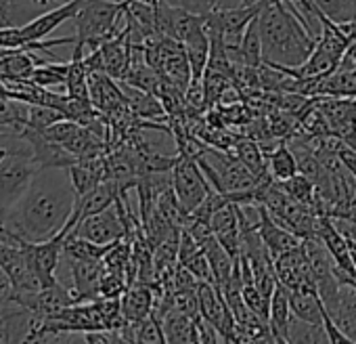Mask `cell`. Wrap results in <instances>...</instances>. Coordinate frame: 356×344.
I'll return each instance as SVG.
<instances>
[{"instance_id": "cell-28", "label": "cell", "mask_w": 356, "mask_h": 344, "mask_svg": "<svg viewBox=\"0 0 356 344\" xmlns=\"http://www.w3.org/2000/svg\"><path fill=\"white\" fill-rule=\"evenodd\" d=\"M233 151H235V155L254 172V175H256L260 181L266 179V177H270V175H268V164H266L264 151H262V147H260L256 141H250V139L237 141L235 147H233Z\"/></svg>"}, {"instance_id": "cell-4", "label": "cell", "mask_w": 356, "mask_h": 344, "mask_svg": "<svg viewBox=\"0 0 356 344\" xmlns=\"http://www.w3.org/2000/svg\"><path fill=\"white\" fill-rule=\"evenodd\" d=\"M172 189L176 194L178 204L183 206L187 214H191L200 208V204L210 196L214 187L204 175L197 157L181 155L172 168Z\"/></svg>"}, {"instance_id": "cell-19", "label": "cell", "mask_w": 356, "mask_h": 344, "mask_svg": "<svg viewBox=\"0 0 356 344\" xmlns=\"http://www.w3.org/2000/svg\"><path fill=\"white\" fill-rule=\"evenodd\" d=\"M40 51H32L30 47L22 49H7V53L0 57V78H32L34 70L53 59H40Z\"/></svg>"}, {"instance_id": "cell-20", "label": "cell", "mask_w": 356, "mask_h": 344, "mask_svg": "<svg viewBox=\"0 0 356 344\" xmlns=\"http://www.w3.org/2000/svg\"><path fill=\"white\" fill-rule=\"evenodd\" d=\"M161 325H163V334H165V342H174V344H197V325H195V317L178 311L176 306L168 308L161 317Z\"/></svg>"}, {"instance_id": "cell-13", "label": "cell", "mask_w": 356, "mask_h": 344, "mask_svg": "<svg viewBox=\"0 0 356 344\" xmlns=\"http://www.w3.org/2000/svg\"><path fill=\"white\" fill-rule=\"evenodd\" d=\"M210 227H212V233L216 235V240L235 258H239V254H241V223H239V214H237V204L227 202L222 208H218L214 212V217L210 219Z\"/></svg>"}, {"instance_id": "cell-17", "label": "cell", "mask_w": 356, "mask_h": 344, "mask_svg": "<svg viewBox=\"0 0 356 344\" xmlns=\"http://www.w3.org/2000/svg\"><path fill=\"white\" fill-rule=\"evenodd\" d=\"M120 302H122V313H124L126 321H130V323L140 321V319L149 317L153 311V302H155L153 286H149L145 281H132L126 288V292L120 296Z\"/></svg>"}, {"instance_id": "cell-18", "label": "cell", "mask_w": 356, "mask_h": 344, "mask_svg": "<svg viewBox=\"0 0 356 344\" xmlns=\"http://www.w3.org/2000/svg\"><path fill=\"white\" fill-rule=\"evenodd\" d=\"M291 319H293V313L289 304V288L277 281L275 292L270 296V306H268V327H270L275 342H287Z\"/></svg>"}, {"instance_id": "cell-10", "label": "cell", "mask_w": 356, "mask_h": 344, "mask_svg": "<svg viewBox=\"0 0 356 344\" xmlns=\"http://www.w3.org/2000/svg\"><path fill=\"white\" fill-rule=\"evenodd\" d=\"M70 277H72V294L76 302H90L101 298V279H103V260H74L67 258Z\"/></svg>"}, {"instance_id": "cell-3", "label": "cell", "mask_w": 356, "mask_h": 344, "mask_svg": "<svg viewBox=\"0 0 356 344\" xmlns=\"http://www.w3.org/2000/svg\"><path fill=\"white\" fill-rule=\"evenodd\" d=\"M72 22L76 45L92 51L126 28V0H86Z\"/></svg>"}, {"instance_id": "cell-12", "label": "cell", "mask_w": 356, "mask_h": 344, "mask_svg": "<svg viewBox=\"0 0 356 344\" xmlns=\"http://www.w3.org/2000/svg\"><path fill=\"white\" fill-rule=\"evenodd\" d=\"M88 91H90V101L92 105L103 114H111L113 109L126 105V95L122 91L120 80L111 78L105 72H88Z\"/></svg>"}, {"instance_id": "cell-14", "label": "cell", "mask_w": 356, "mask_h": 344, "mask_svg": "<svg viewBox=\"0 0 356 344\" xmlns=\"http://www.w3.org/2000/svg\"><path fill=\"white\" fill-rule=\"evenodd\" d=\"M38 323L40 317H36L30 308H11L0 315V342H32Z\"/></svg>"}, {"instance_id": "cell-7", "label": "cell", "mask_w": 356, "mask_h": 344, "mask_svg": "<svg viewBox=\"0 0 356 344\" xmlns=\"http://www.w3.org/2000/svg\"><path fill=\"white\" fill-rule=\"evenodd\" d=\"M65 235H67L65 231H59L57 235L42 240V242H24L28 263H30L32 271L36 273V277L40 279L42 288L59 281L55 275H57V269L61 265Z\"/></svg>"}, {"instance_id": "cell-22", "label": "cell", "mask_w": 356, "mask_h": 344, "mask_svg": "<svg viewBox=\"0 0 356 344\" xmlns=\"http://www.w3.org/2000/svg\"><path fill=\"white\" fill-rule=\"evenodd\" d=\"M38 0H0V28H19L44 13Z\"/></svg>"}, {"instance_id": "cell-25", "label": "cell", "mask_w": 356, "mask_h": 344, "mask_svg": "<svg viewBox=\"0 0 356 344\" xmlns=\"http://www.w3.org/2000/svg\"><path fill=\"white\" fill-rule=\"evenodd\" d=\"M113 246L115 244H97L76 233H67L63 244V256L74 260H103Z\"/></svg>"}, {"instance_id": "cell-6", "label": "cell", "mask_w": 356, "mask_h": 344, "mask_svg": "<svg viewBox=\"0 0 356 344\" xmlns=\"http://www.w3.org/2000/svg\"><path fill=\"white\" fill-rule=\"evenodd\" d=\"M197 298H200V315L220 331L222 342H235L237 323L222 290L212 281H200Z\"/></svg>"}, {"instance_id": "cell-34", "label": "cell", "mask_w": 356, "mask_h": 344, "mask_svg": "<svg viewBox=\"0 0 356 344\" xmlns=\"http://www.w3.org/2000/svg\"><path fill=\"white\" fill-rule=\"evenodd\" d=\"M11 153L32 155V145L22 132H3L0 130V162Z\"/></svg>"}, {"instance_id": "cell-36", "label": "cell", "mask_w": 356, "mask_h": 344, "mask_svg": "<svg viewBox=\"0 0 356 344\" xmlns=\"http://www.w3.org/2000/svg\"><path fill=\"white\" fill-rule=\"evenodd\" d=\"M17 306H22V304H17V302H0V315H5L7 311L17 308Z\"/></svg>"}, {"instance_id": "cell-1", "label": "cell", "mask_w": 356, "mask_h": 344, "mask_svg": "<svg viewBox=\"0 0 356 344\" xmlns=\"http://www.w3.org/2000/svg\"><path fill=\"white\" fill-rule=\"evenodd\" d=\"M76 206V189L67 168H40L24 198L0 223L24 242H42L57 235Z\"/></svg>"}, {"instance_id": "cell-11", "label": "cell", "mask_w": 356, "mask_h": 344, "mask_svg": "<svg viewBox=\"0 0 356 344\" xmlns=\"http://www.w3.org/2000/svg\"><path fill=\"white\" fill-rule=\"evenodd\" d=\"M97 51L101 55L103 72L115 80H122L128 74L130 63H132V40L128 34V26L113 38L105 40L101 47H97Z\"/></svg>"}, {"instance_id": "cell-27", "label": "cell", "mask_w": 356, "mask_h": 344, "mask_svg": "<svg viewBox=\"0 0 356 344\" xmlns=\"http://www.w3.org/2000/svg\"><path fill=\"white\" fill-rule=\"evenodd\" d=\"M67 70H70V61H44L40 63L32 78L36 84L44 86V88H53V91H61L65 93V82H67Z\"/></svg>"}, {"instance_id": "cell-35", "label": "cell", "mask_w": 356, "mask_h": 344, "mask_svg": "<svg viewBox=\"0 0 356 344\" xmlns=\"http://www.w3.org/2000/svg\"><path fill=\"white\" fill-rule=\"evenodd\" d=\"M348 246H350V258H352V265L356 271V240H348Z\"/></svg>"}, {"instance_id": "cell-21", "label": "cell", "mask_w": 356, "mask_h": 344, "mask_svg": "<svg viewBox=\"0 0 356 344\" xmlns=\"http://www.w3.org/2000/svg\"><path fill=\"white\" fill-rule=\"evenodd\" d=\"M331 317L335 319L337 327L350 338V342H356V288L350 283H341L337 292L335 304L329 308Z\"/></svg>"}, {"instance_id": "cell-9", "label": "cell", "mask_w": 356, "mask_h": 344, "mask_svg": "<svg viewBox=\"0 0 356 344\" xmlns=\"http://www.w3.org/2000/svg\"><path fill=\"white\" fill-rule=\"evenodd\" d=\"M70 233H76L97 244H118L120 240L126 237V225L113 204L97 214L82 219Z\"/></svg>"}, {"instance_id": "cell-23", "label": "cell", "mask_w": 356, "mask_h": 344, "mask_svg": "<svg viewBox=\"0 0 356 344\" xmlns=\"http://www.w3.org/2000/svg\"><path fill=\"white\" fill-rule=\"evenodd\" d=\"M316 95L337 97V99H356V72L337 68L335 72L318 78Z\"/></svg>"}, {"instance_id": "cell-8", "label": "cell", "mask_w": 356, "mask_h": 344, "mask_svg": "<svg viewBox=\"0 0 356 344\" xmlns=\"http://www.w3.org/2000/svg\"><path fill=\"white\" fill-rule=\"evenodd\" d=\"M275 271L277 279L289 290H316V279L304 248V240L300 246L275 256Z\"/></svg>"}, {"instance_id": "cell-5", "label": "cell", "mask_w": 356, "mask_h": 344, "mask_svg": "<svg viewBox=\"0 0 356 344\" xmlns=\"http://www.w3.org/2000/svg\"><path fill=\"white\" fill-rule=\"evenodd\" d=\"M38 170L28 153H11L0 162V210L9 212L24 198Z\"/></svg>"}, {"instance_id": "cell-32", "label": "cell", "mask_w": 356, "mask_h": 344, "mask_svg": "<svg viewBox=\"0 0 356 344\" xmlns=\"http://www.w3.org/2000/svg\"><path fill=\"white\" fill-rule=\"evenodd\" d=\"M163 3L187 9L191 13H200V15H208V13H214V11L250 5L248 0H163Z\"/></svg>"}, {"instance_id": "cell-24", "label": "cell", "mask_w": 356, "mask_h": 344, "mask_svg": "<svg viewBox=\"0 0 356 344\" xmlns=\"http://www.w3.org/2000/svg\"><path fill=\"white\" fill-rule=\"evenodd\" d=\"M289 304H291L293 317L306 323L323 325L325 304L316 290H289Z\"/></svg>"}, {"instance_id": "cell-2", "label": "cell", "mask_w": 356, "mask_h": 344, "mask_svg": "<svg viewBox=\"0 0 356 344\" xmlns=\"http://www.w3.org/2000/svg\"><path fill=\"white\" fill-rule=\"evenodd\" d=\"M258 30L264 63L279 70L302 65L316 42L283 0H266L258 15Z\"/></svg>"}, {"instance_id": "cell-33", "label": "cell", "mask_w": 356, "mask_h": 344, "mask_svg": "<svg viewBox=\"0 0 356 344\" xmlns=\"http://www.w3.org/2000/svg\"><path fill=\"white\" fill-rule=\"evenodd\" d=\"M61 120H65V114L51 105H30L28 109V128L34 130H47Z\"/></svg>"}, {"instance_id": "cell-29", "label": "cell", "mask_w": 356, "mask_h": 344, "mask_svg": "<svg viewBox=\"0 0 356 344\" xmlns=\"http://www.w3.org/2000/svg\"><path fill=\"white\" fill-rule=\"evenodd\" d=\"M264 63L262 57V38H260V30H258V17L248 26L241 47H239V65L245 68H260Z\"/></svg>"}, {"instance_id": "cell-37", "label": "cell", "mask_w": 356, "mask_h": 344, "mask_svg": "<svg viewBox=\"0 0 356 344\" xmlns=\"http://www.w3.org/2000/svg\"><path fill=\"white\" fill-rule=\"evenodd\" d=\"M147 3H151V5H157V3H159V0H147Z\"/></svg>"}, {"instance_id": "cell-30", "label": "cell", "mask_w": 356, "mask_h": 344, "mask_svg": "<svg viewBox=\"0 0 356 344\" xmlns=\"http://www.w3.org/2000/svg\"><path fill=\"white\" fill-rule=\"evenodd\" d=\"M281 185H283V189L287 191V196H289L291 200H296V202H300V204H304V206H310V208L316 212L318 189H316V185L304 175V172H298L296 177L283 181Z\"/></svg>"}, {"instance_id": "cell-31", "label": "cell", "mask_w": 356, "mask_h": 344, "mask_svg": "<svg viewBox=\"0 0 356 344\" xmlns=\"http://www.w3.org/2000/svg\"><path fill=\"white\" fill-rule=\"evenodd\" d=\"M321 15L333 24H350L356 19V0H310Z\"/></svg>"}, {"instance_id": "cell-26", "label": "cell", "mask_w": 356, "mask_h": 344, "mask_svg": "<svg viewBox=\"0 0 356 344\" xmlns=\"http://www.w3.org/2000/svg\"><path fill=\"white\" fill-rule=\"evenodd\" d=\"M300 172V166H298V155L293 153L291 147H277L270 151L268 155V175L273 181H287L291 177H296Z\"/></svg>"}, {"instance_id": "cell-15", "label": "cell", "mask_w": 356, "mask_h": 344, "mask_svg": "<svg viewBox=\"0 0 356 344\" xmlns=\"http://www.w3.org/2000/svg\"><path fill=\"white\" fill-rule=\"evenodd\" d=\"M258 233H260L262 242L266 244L268 252L273 254V258L302 244V237H300V235H296L293 231L285 229V227H283V225H281V223H279V221H277V219L266 210V206H262V204H260V223H258Z\"/></svg>"}, {"instance_id": "cell-16", "label": "cell", "mask_w": 356, "mask_h": 344, "mask_svg": "<svg viewBox=\"0 0 356 344\" xmlns=\"http://www.w3.org/2000/svg\"><path fill=\"white\" fill-rule=\"evenodd\" d=\"M70 304H76V298H74L70 286H63L61 281H57L53 286H47V288L38 290L26 302V308H30L36 317L47 319V317L57 315L59 311H63Z\"/></svg>"}]
</instances>
